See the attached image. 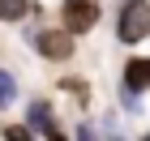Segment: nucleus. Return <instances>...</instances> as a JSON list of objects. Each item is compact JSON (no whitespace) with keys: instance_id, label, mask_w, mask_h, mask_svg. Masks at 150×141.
Masks as SVG:
<instances>
[{"instance_id":"obj_2","label":"nucleus","mask_w":150,"mask_h":141,"mask_svg":"<svg viewBox=\"0 0 150 141\" xmlns=\"http://www.w3.org/2000/svg\"><path fill=\"white\" fill-rule=\"evenodd\" d=\"M64 30L69 34H86L99 22V0H64Z\"/></svg>"},{"instance_id":"obj_8","label":"nucleus","mask_w":150,"mask_h":141,"mask_svg":"<svg viewBox=\"0 0 150 141\" xmlns=\"http://www.w3.org/2000/svg\"><path fill=\"white\" fill-rule=\"evenodd\" d=\"M4 141H35V137H30V128H22V124H9V128H4Z\"/></svg>"},{"instance_id":"obj_5","label":"nucleus","mask_w":150,"mask_h":141,"mask_svg":"<svg viewBox=\"0 0 150 141\" xmlns=\"http://www.w3.org/2000/svg\"><path fill=\"white\" fill-rule=\"evenodd\" d=\"M26 13H30L26 0H0V22H22Z\"/></svg>"},{"instance_id":"obj_3","label":"nucleus","mask_w":150,"mask_h":141,"mask_svg":"<svg viewBox=\"0 0 150 141\" xmlns=\"http://www.w3.org/2000/svg\"><path fill=\"white\" fill-rule=\"evenodd\" d=\"M35 43H39V51H43L47 60H69V51H73V39H69V30H43V34H39Z\"/></svg>"},{"instance_id":"obj_6","label":"nucleus","mask_w":150,"mask_h":141,"mask_svg":"<svg viewBox=\"0 0 150 141\" xmlns=\"http://www.w3.org/2000/svg\"><path fill=\"white\" fill-rule=\"evenodd\" d=\"M30 128L52 133V111H47V103H30Z\"/></svg>"},{"instance_id":"obj_7","label":"nucleus","mask_w":150,"mask_h":141,"mask_svg":"<svg viewBox=\"0 0 150 141\" xmlns=\"http://www.w3.org/2000/svg\"><path fill=\"white\" fill-rule=\"evenodd\" d=\"M13 98H17V81H13L9 73H0V107H9Z\"/></svg>"},{"instance_id":"obj_9","label":"nucleus","mask_w":150,"mask_h":141,"mask_svg":"<svg viewBox=\"0 0 150 141\" xmlns=\"http://www.w3.org/2000/svg\"><path fill=\"white\" fill-rule=\"evenodd\" d=\"M146 141H150V137H146Z\"/></svg>"},{"instance_id":"obj_1","label":"nucleus","mask_w":150,"mask_h":141,"mask_svg":"<svg viewBox=\"0 0 150 141\" xmlns=\"http://www.w3.org/2000/svg\"><path fill=\"white\" fill-rule=\"evenodd\" d=\"M116 34H120V43H142V39L150 34V4L146 0H129L125 4Z\"/></svg>"},{"instance_id":"obj_4","label":"nucleus","mask_w":150,"mask_h":141,"mask_svg":"<svg viewBox=\"0 0 150 141\" xmlns=\"http://www.w3.org/2000/svg\"><path fill=\"white\" fill-rule=\"evenodd\" d=\"M125 86L133 94L137 90H150V60H129V69H125Z\"/></svg>"}]
</instances>
